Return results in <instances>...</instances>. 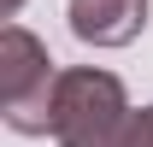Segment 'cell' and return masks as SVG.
<instances>
[{
    "label": "cell",
    "instance_id": "cell-1",
    "mask_svg": "<svg viewBox=\"0 0 153 147\" xmlns=\"http://www.w3.org/2000/svg\"><path fill=\"white\" fill-rule=\"evenodd\" d=\"M130 118V94L112 71L71 65L53 88V141L59 147H112Z\"/></svg>",
    "mask_w": 153,
    "mask_h": 147
},
{
    "label": "cell",
    "instance_id": "cell-2",
    "mask_svg": "<svg viewBox=\"0 0 153 147\" xmlns=\"http://www.w3.org/2000/svg\"><path fill=\"white\" fill-rule=\"evenodd\" d=\"M53 88L59 71L24 24L0 30V118L18 135H53Z\"/></svg>",
    "mask_w": 153,
    "mask_h": 147
},
{
    "label": "cell",
    "instance_id": "cell-3",
    "mask_svg": "<svg viewBox=\"0 0 153 147\" xmlns=\"http://www.w3.org/2000/svg\"><path fill=\"white\" fill-rule=\"evenodd\" d=\"M71 36L88 47H130L147 30V0H71Z\"/></svg>",
    "mask_w": 153,
    "mask_h": 147
},
{
    "label": "cell",
    "instance_id": "cell-4",
    "mask_svg": "<svg viewBox=\"0 0 153 147\" xmlns=\"http://www.w3.org/2000/svg\"><path fill=\"white\" fill-rule=\"evenodd\" d=\"M112 147H153V106L130 112V118H124V129H118V141H112Z\"/></svg>",
    "mask_w": 153,
    "mask_h": 147
},
{
    "label": "cell",
    "instance_id": "cell-5",
    "mask_svg": "<svg viewBox=\"0 0 153 147\" xmlns=\"http://www.w3.org/2000/svg\"><path fill=\"white\" fill-rule=\"evenodd\" d=\"M18 6H24V0H6V18H12V12H18Z\"/></svg>",
    "mask_w": 153,
    "mask_h": 147
}]
</instances>
